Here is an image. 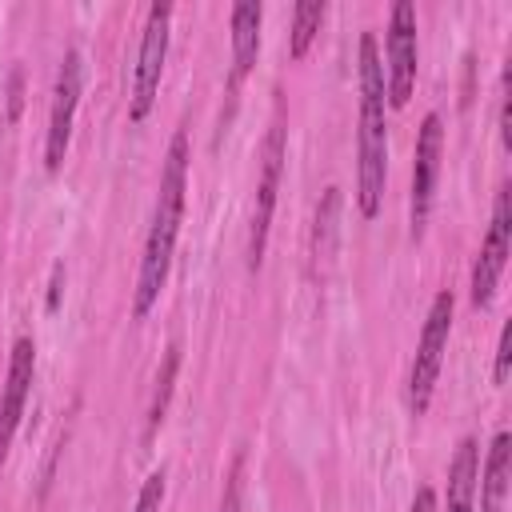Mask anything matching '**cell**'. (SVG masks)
<instances>
[{
	"label": "cell",
	"mask_w": 512,
	"mask_h": 512,
	"mask_svg": "<svg viewBox=\"0 0 512 512\" xmlns=\"http://www.w3.org/2000/svg\"><path fill=\"white\" fill-rule=\"evenodd\" d=\"M452 292H436L432 296V308H428V320L420 328V344H416V356H412V372H408V412L412 416H424L428 404H432V388L440 380V364H444V348H448V332H452Z\"/></svg>",
	"instance_id": "cell-3"
},
{
	"label": "cell",
	"mask_w": 512,
	"mask_h": 512,
	"mask_svg": "<svg viewBox=\"0 0 512 512\" xmlns=\"http://www.w3.org/2000/svg\"><path fill=\"white\" fill-rule=\"evenodd\" d=\"M60 292H64V264H56V268H52V280H48V300H44V308H48V312H56V308H60Z\"/></svg>",
	"instance_id": "cell-19"
},
{
	"label": "cell",
	"mask_w": 512,
	"mask_h": 512,
	"mask_svg": "<svg viewBox=\"0 0 512 512\" xmlns=\"http://www.w3.org/2000/svg\"><path fill=\"white\" fill-rule=\"evenodd\" d=\"M168 24H172V4L156 0L148 8L144 20V36H140V52H136V76H132V100H128V116L132 124H140L160 92V76H164V60H168Z\"/></svg>",
	"instance_id": "cell-4"
},
{
	"label": "cell",
	"mask_w": 512,
	"mask_h": 512,
	"mask_svg": "<svg viewBox=\"0 0 512 512\" xmlns=\"http://www.w3.org/2000/svg\"><path fill=\"white\" fill-rule=\"evenodd\" d=\"M176 372H180V340H172V344L164 348V360H160V372H156V388H152V400H148V428H144L148 440H152V436L160 432V424H164Z\"/></svg>",
	"instance_id": "cell-14"
},
{
	"label": "cell",
	"mask_w": 512,
	"mask_h": 512,
	"mask_svg": "<svg viewBox=\"0 0 512 512\" xmlns=\"http://www.w3.org/2000/svg\"><path fill=\"white\" fill-rule=\"evenodd\" d=\"M412 512H436V492L424 484V488H416V496H412Z\"/></svg>",
	"instance_id": "cell-20"
},
{
	"label": "cell",
	"mask_w": 512,
	"mask_h": 512,
	"mask_svg": "<svg viewBox=\"0 0 512 512\" xmlns=\"http://www.w3.org/2000/svg\"><path fill=\"white\" fill-rule=\"evenodd\" d=\"M160 504H164V468L148 472V480L136 492V508L132 512H160Z\"/></svg>",
	"instance_id": "cell-17"
},
{
	"label": "cell",
	"mask_w": 512,
	"mask_h": 512,
	"mask_svg": "<svg viewBox=\"0 0 512 512\" xmlns=\"http://www.w3.org/2000/svg\"><path fill=\"white\" fill-rule=\"evenodd\" d=\"M384 64L376 36H360V132H356V204L372 220L384 200L388 180V116H384Z\"/></svg>",
	"instance_id": "cell-2"
},
{
	"label": "cell",
	"mask_w": 512,
	"mask_h": 512,
	"mask_svg": "<svg viewBox=\"0 0 512 512\" xmlns=\"http://www.w3.org/2000/svg\"><path fill=\"white\" fill-rule=\"evenodd\" d=\"M508 480H512V436L508 432H496L492 444H488L484 480H476L480 484V512H504Z\"/></svg>",
	"instance_id": "cell-12"
},
{
	"label": "cell",
	"mask_w": 512,
	"mask_h": 512,
	"mask_svg": "<svg viewBox=\"0 0 512 512\" xmlns=\"http://www.w3.org/2000/svg\"><path fill=\"white\" fill-rule=\"evenodd\" d=\"M476 480H480V444L472 436H464L448 464V512H472Z\"/></svg>",
	"instance_id": "cell-13"
},
{
	"label": "cell",
	"mask_w": 512,
	"mask_h": 512,
	"mask_svg": "<svg viewBox=\"0 0 512 512\" xmlns=\"http://www.w3.org/2000/svg\"><path fill=\"white\" fill-rule=\"evenodd\" d=\"M80 88H84V56L76 48H68L60 68H56L52 108H48V136H44V168L48 172L64 168L68 140H72V116H76V104H80Z\"/></svg>",
	"instance_id": "cell-5"
},
{
	"label": "cell",
	"mask_w": 512,
	"mask_h": 512,
	"mask_svg": "<svg viewBox=\"0 0 512 512\" xmlns=\"http://www.w3.org/2000/svg\"><path fill=\"white\" fill-rule=\"evenodd\" d=\"M508 184L496 192V204H492V224H488V236L480 244V256L472 264V304L476 308H488L492 304V292L500 284V272L508 264V252H512V204H508Z\"/></svg>",
	"instance_id": "cell-8"
},
{
	"label": "cell",
	"mask_w": 512,
	"mask_h": 512,
	"mask_svg": "<svg viewBox=\"0 0 512 512\" xmlns=\"http://www.w3.org/2000/svg\"><path fill=\"white\" fill-rule=\"evenodd\" d=\"M336 208H340V188H328L320 212H316V260L332 252V236H336Z\"/></svg>",
	"instance_id": "cell-16"
},
{
	"label": "cell",
	"mask_w": 512,
	"mask_h": 512,
	"mask_svg": "<svg viewBox=\"0 0 512 512\" xmlns=\"http://www.w3.org/2000/svg\"><path fill=\"white\" fill-rule=\"evenodd\" d=\"M0 460H4V452H0Z\"/></svg>",
	"instance_id": "cell-21"
},
{
	"label": "cell",
	"mask_w": 512,
	"mask_h": 512,
	"mask_svg": "<svg viewBox=\"0 0 512 512\" xmlns=\"http://www.w3.org/2000/svg\"><path fill=\"white\" fill-rule=\"evenodd\" d=\"M184 192H188V136L176 132L164 156V172H160V196H156V212H152V228L144 236V256H140V272H136V296H132V316L144 320L164 284H168V268H172V252H176V236H180V220H184Z\"/></svg>",
	"instance_id": "cell-1"
},
{
	"label": "cell",
	"mask_w": 512,
	"mask_h": 512,
	"mask_svg": "<svg viewBox=\"0 0 512 512\" xmlns=\"http://www.w3.org/2000/svg\"><path fill=\"white\" fill-rule=\"evenodd\" d=\"M508 360H512V324L500 328V340H496V368H492V380L504 384L508 380Z\"/></svg>",
	"instance_id": "cell-18"
},
{
	"label": "cell",
	"mask_w": 512,
	"mask_h": 512,
	"mask_svg": "<svg viewBox=\"0 0 512 512\" xmlns=\"http://www.w3.org/2000/svg\"><path fill=\"white\" fill-rule=\"evenodd\" d=\"M440 152H444V120L440 112H428L420 132H416V164H412V200H408V224H412V240L424 236L428 212H432V196H436V180H440Z\"/></svg>",
	"instance_id": "cell-7"
},
{
	"label": "cell",
	"mask_w": 512,
	"mask_h": 512,
	"mask_svg": "<svg viewBox=\"0 0 512 512\" xmlns=\"http://www.w3.org/2000/svg\"><path fill=\"white\" fill-rule=\"evenodd\" d=\"M416 88V8L408 0L392 4L388 20V68H384V92L392 108H404Z\"/></svg>",
	"instance_id": "cell-9"
},
{
	"label": "cell",
	"mask_w": 512,
	"mask_h": 512,
	"mask_svg": "<svg viewBox=\"0 0 512 512\" xmlns=\"http://www.w3.org/2000/svg\"><path fill=\"white\" fill-rule=\"evenodd\" d=\"M260 20H264V8L256 0L232 4V88L252 72L260 56Z\"/></svg>",
	"instance_id": "cell-11"
},
{
	"label": "cell",
	"mask_w": 512,
	"mask_h": 512,
	"mask_svg": "<svg viewBox=\"0 0 512 512\" xmlns=\"http://www.w3.org/2000/svg\"><path fill=\"white\" fill-rule=\"evenodd\" d=\"M280 176H284V124L272 120V128H268V136H264V148H260L256 208H252V224H248V268H252V272L264 264V248H268V228H272V212H276Z\"/></svg>",
	"instance_id": "cell-6"
},
{
	"label": "cell",
	"mask_w": 512,
	"mask_h": 512,
	"mask_svg": "<svg viewBox=\"0 0 512 512\" xmlns=\"http://www.w3.org/2000/svg\"><path fill=\"white\" fill-rule=\"evenodd\" d=\"M324 12H328L324 0H304V4H296V12H292V56H296V60H300V56L308 52V44L316 40Z\"/></svg>",
	"instance_id": "cell-15"
},
{
	"label": "cell",
	"mask_w": 512,
	"mask_h": 512,
	"mask_svg": "<svg viewBox=\"0 0 512 512\" xmlns=\"http://www.w3.org/2000/svg\"><path fill=\"white\" fill-rule=\"evenodd\" d=\"M32 372H36V348L28 336H20L12 344V360H8V388H4V404H0V452L12 444L16 424L24 416L28 404V388H32Z\"/></svg>",
	"instance_id": "cell-10"
}]
</instances>
